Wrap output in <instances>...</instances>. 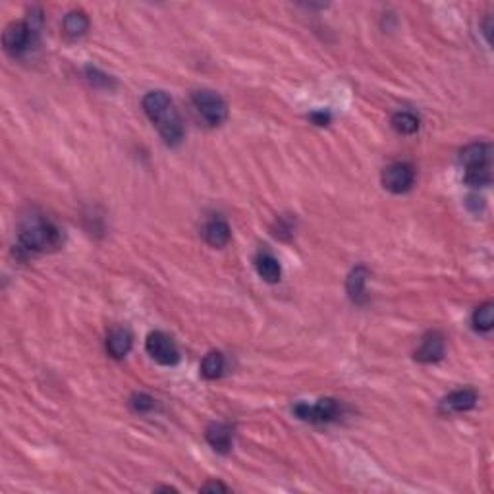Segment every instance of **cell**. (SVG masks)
I'll use <instances>...</instances> for the list:
<instances>
[{
	"instance_id": "6da1fadb",
	"label": "cell",
	"mask_w": 494,
	"mask_h": 494,
	"mask_svg": "<svg viewBox=\"0 0 494 494\" xmlns=\"http://www.w3.org/2000/svg\"><path fill=\"white\" fill-rule=\"evenodd\" d=\"M143 111L163 136L164 143L174 147L183 139L182 118L174 109V103L164 91H151L143 97Z\"/></svg>"
},
{
	"instance_id": "7a4b0ae2",
	"label": "cell",
	"mask_w": 494,
	"mask_h": 494,
	"mask_svg": "<svg viewBox=\"0 0 494 494\" xmlns=\"http://www.w3.org/2000/svg\"><path fill=\"white\" fill-rule=\"evenodd\" d=\"M18 243L26 253H43L62 246V232L41 215L26 216L20 224Z\"/></svg>"
},
{
	"instance_id": "3957f363",
	"label": "cell",
	"mask_w": 494,
	"mask_h": 494,
	"mask_svg": "<svg viewBox=\"0 0 494 494\" xmlns=\"http://www.w3.org/2000/svg\"><path fill=\"white\" fill-rule=\"evenodd\" d=\"M191 103L196 106L197 114L208 123V126H221L228 118V106L224 99L218 93L211 89H199L193 93Z\"/></svg>"
},
{
	"instance_id": "277c9868",
	"label": "cell",
	"mask_w": 494,
	"mask_h": 494,
	"mask_svg": "<svg viewBox=\"0 0 494 494\" xmlns=\"http://www.w3.org/2000/svg\"><path fill=\"white\" fill-rule=\"evenodd\" d=\"M35 33H37V24H33L31 20L14 21L4 29V35H2L4 49L12 56H18L31 46Z\"/></svg>"
},
{
	"instance_id": "5b68a950",
	"label": "cell",
	"mask_w": 494,
	"mask_h": 494,
	"mask_svg": "<svg viewBox=\"0 0 494 494\" xmlns=\"http://www.w3.org/2000/svg\"><path fill=\"white\" fill-rule=\"evenodd\" d=\"M145 348H147V353L155 359L156 363L172 367V365L180 361L178 346L164 332H151L149 336H147V342H145Z\"/></svg>"
},
{
	"instance_id": "8992f818",
	"label": "cell",
	"mask_w": 494,
	"mask_h": 494,
	"mask_svg": "<svg viewBox=\"0 0 494 494\" xmlns=\"http://www.w3.org/2000/svg\"><path fill=\"white\" fill-rule=\"evenodd\" d=\"M415 182V170L408 163H394L383 172V186L392 193H405Z\"/></svg>"
},
{
	"instance_id": "52a82bcc",
	"label": "cell",
	"mask_w": 494,
	"mask_h": 494,
	"mask_svg": "<svg viewBox=\"0 0 494 494\" xmlns=\"http://www.w3.org/2000/svg\"><path fill=\"white\" fill-rule=\"evenodd\" d=\"M338 402L332 400V398H323L315 405H309V403H298L293 408V413L303 419V421L309 423H326L332 421L334 417L338 415Z\"/></svg>"
},
{
	"instance_id": "ba28073f",
	"label": "cell",
	"mask_w": 494,
	"mask_h": 494,
	"mask_svg": "<svg viewBox=\"0 0 494 494\" xmlns=\"http://www.w3.org/2000/svg\"><path fill=\"white\" fill-rule=\"evenodd\" d=\"M444 356V338L438 332H429L415 350V359L421 363H436Z\"/></svg>"
},
{
	"instance_id": "9c48e42d",
	"label": "cell",
	"mask_w": 494,
	"mask_h": 494,
	"mask_svg": "<svg viewBox=\"0 0 494 494\" xmlns=\"http://www.w3.org/2000/svg\"><path fill=\"white\" fill-rule=\"evenodd\" d=\"M460 163L463 170L475 166H493V147L488 143L468 145L460 155Z\"/></svg>"
},
{
	"instance_id": "30bf717a",
	"label": "cell",
	"mask_w": 494,
	"mask_h": 494,
	"mask_svg": "<svg viewBox=\"0 0 494 494\" xmlns=\"http://www.w3.org/2000/svg\"><path fill=\"white\" fill-rule=\"evenodd\" d=\"M477 403V392L471 388H463V390L452 392L450 396H446L440 403V408L446 413H460V411H469L475 408Z\"/></svg>"
},
{
	"instance_id": "8fae6325",
	"label": "cell",
	"mask_w": 494,
	"mask_h": 494,
	"mask_svg": "<svg viewBox=\"0 0 494 494\" xmlns=\"http://www.w3.org/2000/svg\"><path fill=\"white\" fill-rule=\"evenodd\" d=\"M205 436H207V443L211 444L216 452H221V454H226V452H230V448H232L234 433H232V429H230L228 425H224V423H215V425H211L207 429V433H205Z\"/></svg>"
},
{
	"instance_id": "7c38bea8",
	"label": "cell",
	"mask_w": 494,
	"mask_h": 494,
	"mask_svg": "<svg viewBox=\"0 0 494 494\" xmlns=\"http://www.w3.org/2000/svg\"><path fill=\"white\" fill-rule=\"evenodd\" d=\"M131 350V334L126 328H112L106 336V351L112 358H126Z\"/></svg>"
},
{
	"instance_id": "4fadbf2b",
	"label": "cell",
	"mask_w": 494,
	"mask_h": 494,
	"mask_svg": "<svg viewBox=\"0 0 494 494\" xmlns=\"http://www.w3.org/2000/svg\"><path fill=\"white\" fill-rule=\"evenodd\" d=\"M255 268H257V274H259L261 278L265 280V282H268V284L278 282L280 276H282L280 263L276 261V257L268 253V251H261V253L255 257Z\"/></svg>"
},
{
	"instance_id": "5bb4252c",
	"label": "cell",
	"mask_w": 494,
	"mask_h": 494,
	"mask_svg": "<svg viewBox=\"0 0 494 494\" xmlns=\"http://www.w3.org/2000/svg\"><path fill=\"white\" fill-rule=\"evenodd\" d=\"M203 234H205V240H207L208 246L213 247H224L230 241V228L222 218L208 221Z\"/></svg>"
},
{
	"instance_id": "9a60e30c",
	"label": "cell",
	"mask_w": 494,
	"mask_h": 494,
	"mask_svg": "<svg viewBox=\"0 0 494 494\" xmlns=\"http://www.w3.org/2000/svg\"><path fill=\"white\" fill-rule=\"evenodd\" d=\"M62 29L70 39H78L89 29V20L84 12H70L62 21Z\"/></svg>"
},
{
	"instance_id": "2e32d148",
	"label": "cell",
	"mask_w": 494,
	"mask_h": 494,
	"mask_svg": "<svg viewBox=\"0 0 494 494\" xmlns=\"http://www.w3.org/2000/svg\"><path fill=\"white\" fill-rule=\"evenodd\" d=\"M224 356L218 353V351H211L207 353L201 361V375L208 380H215V378H221L222 373H224Z\"/></svg>"
},
{
	"instance_id": "e0dca14e",
	"label": "cell",
	"mask_w": 494,
	"mask_h": 494,
	"mask_svg": "<svg viewBox=\"0 0 494 494\" xmlns=\"http://www.w3.org/2000/svg\"><path fill=\"white\" fill-rule=\"evenodd\" d=\"M367 276H369V273H367V268L363 267H358L353 273L350 274L346 288H348V293H350V298L353 299V301H359V299L363 298Z\"/></svg>"
},
{
	"instance_id": "ac0fdd59",
	"label": "cell",
	"mask_w": 494,
	"mask_h": 494,
	"mask_svg": "<svg viewBox=\"0 0 494 494\" xmlns=\"http://www.w3.org/2000/svg\"><path fill=\"white\" fill-rule=\"evenodd\" d=\"M392 126H394V130L403 133V136H411L419 130V118L411 112H398L392 118Z\"/></svg>"
},
{
	"instance_id": "d6986e66",
	"label": "cell",
	"mask_w": 494,
	"mask_h": 494,
	"mask_svg": "<svg viewBox=\"0 0 494 494\" xmlns=\"http://www.w3.org/2000/svg\"><path fill=\"white\" fill-rule=\"evenodd\" d=\"M494 325L493 317V303H483L481 307H477L473 313V326L475 331L488 332Z\"/></svg>"
},
{
	"instance_id": "ffe728a7",
	"label": "cell",
	"mask_w": 494,
	"mask_h": 494,
	"mask_svg": "<svg viewBox=\"0 0 494 494\" xmlns=\"http://www.w3.org/2000/svg\"><path fill=\"white\" fill-rule=\"evenodd\" d=\"M131 405L133 410L139 411V413H145V411H151L155 408V400L147 394H137V396L131 398Z\"/></svg>"
},
{
	"instance_id": "44dd1931",
	"label": "cell",
	"mask_w": 494,
	"mask_h": 494,
	"mask_svg": "<svg viewBox=\"0 0 494 494\" xmlns=\"http://www.w3.org/2000/svg\"><path fill=\"white\" fill-rule=\"evenodd\" d=\"M87 76H89V81H91L93 85L101 84L103 87H111V78L101 74L99 70H95V68H87Z\"/></svg>"
},
{
	"instance_id": "7402d4cb",
	"label": "cell",
	"mask_w": 494,
	"mask_h": 494,
	"mask_svg": "<svg viewBox=\"0 0 494 494\" xmlns=\"http://www.w3.org/2000/svg\"><path fill=\"white\" fill-rule=\"evenodd\" d=\"M203 493H218V490H222V493H226L228 488L222 485V483H207L205 487H201Z\"/></svg>"
},
{
	"instance_id": "603a6c76",
	"label": "cell",
	"mask_w": 494,
	"mask_h": 494,
	"mask_svg": "<svg viewBox=\"0 0 494 494\" xmlns=\"http://www.w3.org/2000/svg\"><path fill=\"white\" fill-rule=\"evenodd\" d=\"M311 120L317 123V126H326L328 120H331V116H328V112H315V114H311Z\"/></svg>"
},
{
	"instance_id": "cb8c5ba5",
	"label": "cell",
	"mask_w": 494,
	"mask_h": 494,
	"mask_svg": "<svg viewBox=\"0 0 494 494\" xmlns=\"http://www.w3.org/2000/svg\"><path fill=\"white\" fill-rule=\"evenodd\" d=\"M490 18H487V24H485V35H487V41L490 43Z\"/></svg>"
}]
</instances>
